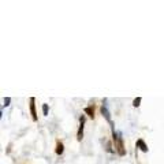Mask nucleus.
<instances>
[{"mask_svg": "<svg viewBox=\"0 0 164 164\" xmlns=\"http://www.w3.org/2000/svg\"><path fill=\"white\" fill-rule=\"evenodd\" d=\"M112 137H114V142H115V151L118 152L119 156H124L126 155V149H124L123 140H122L120 134L115 133V130H112Z\"/></svg>", "mask_w": 164, "mask_h": 164, "instance_id": "f257e3e1", "label": "nucleus"}, {"mask_svg": "<svg viewBox=\"0 0 164 164\" xmlns=\"http://www.w3.org/2000/svg\"><path fill=\"white\" fill-rule=\"evenodd\" d=\"M84 124H85V116L82 115L80 118V129H78V133H77V140L82 141L84 138Z\"/></svg>", "mask_w": 164, "mask_h": 164, "instance_id": "f03ea898", "label": "nucleus"}, {"mask_svg": "<svg viewBox=\"0 0 164 164\" xmlns=\"http://www.w3.org/2000/svg\"><path fill=\"white\" fill-rule=\"evenodd\" d=\"M101 114H103V116H104L105 119H107V122H108L109 124L112 126V120H111V114H109V111H108V108L105 107V105H103L101 107Z\"/></svg>", "mask_w": 164, "mask_h": 164, "instance_id": "7ed1b4c3", "label": "nucleus"}, {"mask_svg": "<svg viewBox=\"0 0 164 164\" xmlns=\"http://www.w3.org/2000/svg\"><path fill=\"white\" fill-rule=\"evenodd\" d=\"M30 112H32L33 120H37V112H36V104H34V97H30Z\"/></svg>", "mask_w": 164, "mask_h": 164, "instance_id": "20e7f679", "label": "nucleus"}, {"mask_svg": "<svg viewBox=\"0 0 164 164\" xmlns=\"http://www.w3.org/2000/svg\"><path fill=\"white\" fill-rule=\"evenodd\" d=\"M137 146H140V149L142 151V152H148V146H146V144H145L142 140L137 141Z\"/></svg>", "mask_w": 164, "mask_h": 164, "instance_id": "39448f33", "label": "nucleus"}, {"mask_svg": "<svg viewBox=\"0 0 164 164\" xmlns=\"http://www.w3.org/2000/svg\"><path fill=\"white\" fill-rule=\"evenodd\" d=\"M63 152H64L63 144H62L60 141H58V142H56V155H62Z\"/></svg>", "mask_w": 164, "mask_h": 164, "instance_id": "423d86ee", "label": "nucleus"}, {"mask_svg": "<svg viewBox=\"0 0 164 164\" xmlns=\"http://www.w3.org/2000/svg\"><path fill=\"white\" fill-rule=\"evenodd\" d=\"M84 111H85V114H88L90 118H93V116H94V108H93V107H86Z\"/></svg>", "mask_w": 164, "mask_h": 164, "instance_id": "0eeeda50", "label": "nucleus"}, {"mask_svg": "<svg viewBox=\"0 0 164 164\" xmlns=\"http://www.w3.org/2000/svg\"><path fill=\"white\" fill-rule=\"evenodd\" d=\"M141 104V97H137V99H134V101H133V105L134 107H140Z\"/></svg>", "mask_w": 164, "mask_h": 164, "instance_id": "6e6552de", "label": "nucleus"}, {"mask_svg": "<svg viewBox=\"0 0 164 164\" xmlns=\"http://www.w3.org/2000/svg\"><path fill=\"white\" fill-rule=\"evenodd\" d=\"M43 114L48 115V104H43Z\"/></svg>", "mask_w": 164, "mask_h": 164, "instance_id": "1a4fd4ad", "label": "nucleus"}, {"mask_svg": "<svg viewBox=\"0 0 164 164\" xmlns=\"http://www.w3.org/2000/svg\"><path fill=\"white\" fill-rule=\"evenodd\" d=\"M10 101H11V99H10V97H6V99H4V105H6V107L10 105Z\"/></svg>", "mask_w": 164, "mask_h": 164, "instance_id": "9d476101", "label": "nucleus"}]
</instances>
